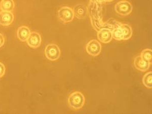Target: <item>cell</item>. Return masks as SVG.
Here are the masks:
<instances>
[{"mask_svg":"<svg viewBox=\"0 0 152 114\" xmlns=\"http://www.w3.org/2000/svg\"><path fill=\"white\" fill-rule=\"evenodd\" d=\"M116 25L112 31L113 38L117 41L127 40L131 38L132 35V29L129 25L116 22Z\"/></svg>","mask_w":152,"mask_h":114,"instance_id":"cell-1","label":"cell"},{"mask_svg":"<svg viewBox=\"0 0 152 114\" xmlns=\"http://www.w3.org/2000/svg\"><path fill=\"white\" fill-rule=\"evenodd\" d=\"M85 97L81 92L75 91L68 97L67 104L71 109L78 110L81 109L84 105Z\"/></svg>","mask_w":152,"mask_h":114,"instance_id":"cell-2","label":"cell"},{"mask_svg":"<svg viewBox=\"0 0 152 114\" xmlns=\"http://www.w3.org/2000/svg\"><path fill=\"white\" fill-rule=\"evenodd\" d=\"M57 16L59 20L64 23L72 21L75 16L73 9L67 6L60 8L57 11Z\"/></svg>","mask_w":152,"mask_h":114,"instance_id":"cell-3","label":"cell"},{"mask_svg":"<svg viewBox=\"0 0 152 114\" xmlns=\"http://www.w3.org/2000/svg\"><path fill=\"white\" fill-rule=\"evenodd\" d=\"M45 54L49 60L56 61L61 56V50L56 44H49L45 48Z\"/></svg>","mask_w":152,"mask_h":114,"instance_id":"cell-4","label":"cell"},{"mask_svg":"<svg viewBox=\"0 0 152 114\" xmlns=\"http://www.w3.org/2000/svg\"><path fill=\"white\" fill-rule=\"evenodd\" d=\"M133 7L131 3L126 0L118 2L115 6V10L118 14L121 16H127L132 13Z\"/></svg>","mask_w":152,"mask_h":114,"instance_id":"cell-5","label":"cell"},{"mask_svg":"<svg viewBox=\"0 0 152 114\" xmlns=\"http://www.w3.org/2000/svg\"><path fill=\"white\" fill-rule=\"evenodd\" d=\"M86 50L90 56H96L101 52L102 45L96 40H92L87 44Z\"/></svg>","mask_w":152,"mask_h":114,"instance_id":"cell-6","label":"cell"},{"mask_svg":"<svg viewBox=\"0 0 152 114\" xmlns=\"http://www.w3.org/2000/svg\"><path fill=\"white\" fill-rule=\"evenodd\" d=\"M26 43L29 47L33 48H37L39 47L42 43V38L39 33L33 31L29 35Z\"/></svg>","mask_w":152,"mask_h":114,"instance_id":"cell-7","label":"cell"},{"mask_svg":"<svg viewBox=\"0 0 152 114\" xmlns=\"http://www.w3.org/2000/svg\"><path fill=\"white\" fill-rule=\"evenodd\" d=\"M97 38L103 43H108L112 40V32L111 29L107 28L100 29L97 34Z\"/></svg>","mask_w":152,"mask_h":114,"instance_id":"cell-8","label":"cell"},{"mask_svg":"<svg viewBox=\"0 0 152 114\" xmlns=\"http://www.w3.org/2000/svg\"><path fill=\"white\" fill-rule=\"evenodd\" d=\"M14 19V14L12 12L5 11L0 12V24L2 26H9L13 23Z\"/></svg>","mask_w":152,"mask_h":114,"instance_id":"cell-9","label":"cell"},{"mask_svg":"<svg viewBox=\"0 0 152 114\" xmlns=\"http://www.w3.org/2000/svg\"><path fill=\"white\" fill-rule=\"evenodd\" d=\"M74 16L78 19H84L86 18L88 10L86 6L79 4L75 6L73 8Z\"/></svg>","mask_w":152,"mask_h":114,"instance_id":"cell-10","label":"cell"},{"mask_svg":"<svg viewBox=\"0 0 152 114\" xmlns=\"http://www.w3.org/2000/svg\"><path fill=\"white\" fill-rule=\"evenodd\" d=\"M151 64L143 60L140 56H137L134 60V66L135 67L141 72H145L149 69Z\"/></svg>","mask_w":152,"mask_h":114,"instance_id":"cell-11","label":"cell"},{"mask_svg":"<svg viewBox=\"0 0 152 114\" xmlns=\"http://www.w3.org/2000/svg\"><path fill=\"white\" fill-rule=\"evenodd\" d=\"M31 31L29 28L26 26H20L18 29L17 36L21 42H26L31 34Z\"/></svg>","mask_w":152,"mask_h":114,"instance_id":"cell-12","label":"cell"},{"mask_svg":"<svg viewBox=\"0 0 152 114\" xmlns=\"http://www.w3.org/2000/svg\"><path fill=\"white\" fill-rule=\"evenodd\" d=\"M14 7L13 0H1L0 2V9L2 11L11 12L14 10Z\"/></svg>","mask_w":152,"mask_h":114,"instance_id":"cell-13","label":"cell"},{"mask_svg":"<svg viewBox=\"0 0 152 114\" xmlns=\"http://www.w3.org/2000/svg\"><path fill=\"white\" fill-rule=\"evenodd\" d=\"M140 57L145 61L152 64V50L150 49H145L142 51L140 53Z\"/></svg>","mask_w":152,"mask_h":114,"instance_id":"cell-14","label":"cell"},{"mask_svg":"<svg viewBox=\"0 0 152 114\" xmlns=\"http://www.w3.org/2000/svg\"><path fill=\"white\" fill-rule=\"evenodd\" d=\"M142 83L145 86L149 89L152 88V72H149L146 73L142 78Z\"/></svg>","mask_w":152,"mask_h":114,"instance_id":"cell-15","label":"cell"},{"mask_svg":"<svg viewBox=\"0 0 152 114\" xmlns=\"http://www.w3.org/2000/svg\"><path fill=\"white\" fill-rule=\"evenodd\" d=\"M6 67L5 65L0 62V78L3 77L5 74Z\"/></svg>","mask_w":152,"mask_h":114,"instance_id":"cell-16","label":"cell"},{"mask_svg":"<svg viewBox=\"0 0 152 114\" xmlns=\"http://www.w3.org/2000/svg\"><path fill=\"white\" fill-rule=\"evenodd\" d=\"M5 41V37H4L3 34L0 33V48L2 47L4 45Z\"/></svg>","mask_w":152,"mask_h":114,"instance_id":"cell-17","label":"cell"},{"mask_svg":"<svg viewBox=\"0 0 152 114\" xmlns=\"http://www.w3.org/2000/svg\"><path fill=\"white\" fill-rule=\"evenodd\" d=\"M114 0H104V2H113Z\"/></svg>","mask_w":152,"mask_h":114,"instance_id":"cell-18","label":"cell"}]
</instances>
